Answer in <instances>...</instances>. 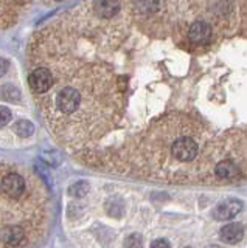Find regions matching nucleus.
I'll use <instances>...</instances> for the list:
<instances>
[{
	"label": "nucleus",
	"mask_w": 247,
	"mask_h": 248,
	"mask_svg": "<svg viewBox=\"0 0 247 248\" xmlns=\"http://www.w3.org/2000/svg\"><path fill=\"white\" fill-rule=\"evenodd\" d=\"M0 191L5 197L13 200H20L28 191V182L24 174L19 170H10L6 169L5 174L0 178Z\"/></svg>",
	"instance_id": "nucleus-1"
},
{
	"label": "nucleus",
	"mask_w": 247,
	"mask_h": 248,
	"mask_svg": "<svg viewBox=\"0 0 247 248\" xmlns=\"http://www.w3.org/2000/svg\"><path fill=\"white\" fill-rule=\"evenodd\" d=\"M160 8L159 0H134V10L137 14L149 16L156 14Z\"/></svg>",
	"instance_id": "nucleus-9"
},
{
	"label": "nucleus",
	"mask_w": 247,
	"mask_h": 248,
	"mask_svg": "<svg viewBox=\"0 0 247 248\" xmlns=\"http://www.w3.org/2000/svg\"><path fill=\"white\" fill-rule=\"evenodd\" d=\"M126 245H132V247H140L142 245V237L138 236V234H134V236H129V239H128V242H126Z\"/></svg>",
	"instance_id": "nucleus-14"
},
{
	"label": "nucleus",
	"mask_w": 247,
	"mask_h": 248,
	"mask_svg": "<svg viewBox=\"0 0 247 248\" xmlns=\"http://www.w3.org/2000/svg\"><path fill=\"white\" fill-rule=\"evenodd\" d=\"M14 130H16V134L20 138H28V137L33 135L34 126H33V123H30L27 120H20L19 123H16V126H14Z\"/></svg>",
	"instance_id": "nucleus-10"
},
{
	"label": "nucleus",
	"mask_w": 247,
	"mask_h": 248,
	"mask_svg": "<svg viewBox=\"0 0 247 248\" xmlns=\"http://www.w3.org/2000/svg\"><path fill=\"white\" fill-rule=\"evenodd\" d=\"M244 237V227L241 223H227L221 230V239L227 244H236Z\"/></svg>",
	"instance_id": "nucleus-8"
},
{
	"label": "nucleus",
	"mask_w": 247,
	"mask_h": 248,
	"mask_svg": "<svg viewBox=\"0 0 247 248\" xmlns=\"http://www.w3.org/2000/svg\"><path fill=\"white\" fill-rule=\"evenodd\" d=\"M6 72H8V61L0 58V78H2Z\"/></svg>",
	"instance_id": "nucleus-16"
},
{
	"label": "nucleus",
	"mask_w": 247,
	"mask_h": 248,
	"mask_svg": "<svg viewBox=\"0 0 247 248\" xmlns=\"http://www.w3.org/2000/svg\"><path fill=\"white\" fill-rule=\"evenodd\" d=\"M169 154L179 163H191L199 155V144L191 137H179L169 146Z\"/></svg>",
	"instance_id": "nucleus-2"
},
{
	"label": "nucleus",
	"mask_w": 247,
	"mask_h": 248,
	"mask_svg": "<svg viewBox=\"0 0 247 248\" xmlns=\"http://www.w3.org/2000/svg\"><path fill=\"white\" fill-rule=\"evenodd\" d=\"M87 191H89V185H87V182H76L70 189H68V192L72 194L73 197H76V199H81V197H84L87 194Z\"/></svg>",
	"instance_id": "nucleus-12"
},
{
	"label": "nucleus",
	"mask_w": 247,
	"mask_h": 248,
	"mask_svg": "<svg viewBox=\"0 0 247 248\" xmlns=\"http://www.w3.org/2000/svg\"><path fill=\"white\" fill-rule=\"evenodd\" d=\"M2 96L5 98V99H8V101H11V103H19L20 101V92L14 87V85H3L2 87Z\"/></svg>",
	"instance_id": "nucleus-11"
},
{
	"label": "nucleus",
	"mask_w": 247,
	"mask_h": 248,
	"mask_svg": "<svg viewBox=\"0 0 247 248\" xmlns=\"http://www.w3.org/2000/svg\"><path fill=\"white\" fill-rule=\"evenodd\" d=\"M30 87L34 93H39V95H44L50 90V87L53 85V73L49 67H37L36 70H33V73L30 75Z\"/></svg>",
	"instance_id": "nucleus-3"
},
{
	"label": "nucleus",
	"mask_w": 247,
	"mask_h": 248,
	"mask_svg": "<svg viewBox=\"0 0 247 248\" xmlns=\"http://www.w3.org/2000/svg\"><path fill=\"white\" fill-rule=\"evenodd\" d=\"M213 170H214V175L224 182L235 180V178L241 175V169H239V166L233 160H229V158H224L216 163Z\"/></svg>",
	"instance_id": "nucleus-6"
},
{
	"label": "nucleus",
	"mask_w": 247,
	"mask_h": 248,
	"mask_svg": "<svg viewBox=\"0 0 247 248\" xmlns=\"http://www.w3.org/2000/svg\"><path fill=\"white\" fill-rule=\"evenodd\" d=\"M13 118V115L10 112V108L8 107H5V106H0V127H3L6 126Z\"/></svg>",
	"instance_id": "nucleus-13"
},
{
	"label": "nucleus",
	"mask_w": 247,
	"mask_h": 248,
	"mask_svg": "<svg viewBox=\"0 0 247 248\" xmlns=\"http://www.w3.org/2000/svg\"><path fill=\"white\" fill-rule=\"evenodd\" d=\"M243 209V202L238 199H230L221 203L213 209V216L216 220H230L233 219L236 214L241 213Z\"/></svg>",
	"instance_id": "nucleus-5"
},
{
	"label": "nucleus",
	"mask_w": 247,
	"mask_h": 248,
	"mask_svg": "<svg viewBox=\"0 0 247 248\" xmlns=\"http://www.w3.org/2000/svg\"><path fill=\"white\" fill-rule=\"evenodd\" d=\"M118 0H95L94 11L99 19H112L120 13Z\"/></svg>",
	"instance_id": "nucleus-7"
},
{
	"label": "nucleus",
	"mask_w": 247,
	"mask_h": 248,
	"mask_svg": "<svg viewBox=\"0 0 247 248\" xmlns=\"http://www.w3.org/2000/svg\"><path fill=\"white\" fill-rule=\"evenodd\" d=\"M151 247H152V248H157V247H165V248H168V247H171V244H169L168 240L159 239V240H154V242L151 244Z\"/></svg>",
	"instance_id": "nucleus-15"
},
{
	"label": "nucleus",
	"mask_w": 247,
	"mask_h": 248,
	"mask_svg": "<svg viewBox=\"0 0 247 248\" xmlns=\"http://www.w3.org/2000/svg\"><path fill=\"white\" fill-rule=\"evenodd\" d=\"M212 36H213L212 25L204 20H198L195 23H191L188 28V39L193 44L205 45L212 41Z\"/></svg>",
	"instance_id": "nucleus-4"
}]
</instances>
